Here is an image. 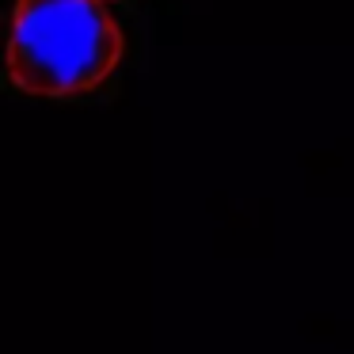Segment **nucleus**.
Instances as JSON below:
<instances>
[{
    "instance_id": "nucleus-1",
    "label": "nucleus",
    "mask_w": 354,
    "mask_h": 354,
    "mask_svg": "<svg viewBox=\"0 0 354 354\" xmlns=\"http://www.w3.org/2000/svg\"><path fill=\"white\" fill-rule=\"evenodd\" d=\"M126 35L103 0H19L8 84L39 100H80L118 73Z\"/></svg>"
}]
</instances>
